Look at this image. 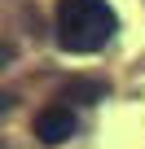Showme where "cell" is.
I'll return each instance as SVG.
<instances>
[{"instance_id":"cell-1","label":"cell","mask_w":145,"mask_h":149,"mask_svg":"<svg viewBox=\"0 0 145 149\" xmlns=\"http://www.w3.org/2000/svg\"><path fill=\"white\" fill-rule=\"evenodd\" d=\"M119 13L106 0H57V44L66 53H97L114 40Z\"/></svg>"},{"instance_id":"cell-2","label":"cell","mask_w":145,"mask_h":149,"mask_svg":"<svg viewBox=\"0 0 145 149\" xmlns=\"http://www.w3.org/2000/svg\"><path fill=\"white\" fill-rule=\"evenodd\" d=\"M75 114H70V105H44L35 114V136L44 145H66L70 136H75Z\"/></svg>"},{"instance_id":"cell-3","label":"cell","mask_w":145,"mask_h":149,"mask_svg":"<svg viewBox=\"0 0 145 149\" xmlns=\"http://www.w3.org/2000/svg\"><path fill=\"white\" fill-rule=\"evenodd\" d=\"M106 84H97V79H70L66 88H62V101H84V105H97V101H106Z\"/></svg>"}]
</instances>
